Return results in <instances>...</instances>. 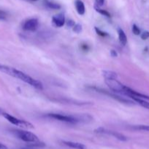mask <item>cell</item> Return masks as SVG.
<instances>
[{"label": "cell", "instance_id": "6da1fadb", "mask_svg": "<svg viewBox=\"0 0 149 149\" xmlns=\"http://www.w3.org/2000/svg\"><path fill=\"white\" fill-rule=\"evenodd\" d=\"M11 77L19 79H20L21 81L30 84L31 86L35 87L36 89H38V90H42V89H43V85H42L41 81L35 79H33L32 77H31L30 76L27 75V74H25V73L22 72V71H19V70L16 69V68H13V72H12Z\"/></svg>", "mask_w": 149, "mask_h": 149}, {"label": "cell", "instance_id": "ac0fdd59", "mask_svg": "<svg viewBox=\"0 0 149 149\" xmlns=\"http://www.w3.org/2000/svg\"><path fill=\"white\" fill-rule=\"evenodd\" d=\"M72 29L74 32H75L77 33H80L82 31V26L80 24H79V23H77V24H75L73 26Z\"/></svg>", "mask_w": 149, "mask_h": 149}, {"label": "cell", "instance_id": "ffe728a7", "mask_svg": "<svg viewBox=\"0 0 149 149\" xmlns=\"http://www.w3.org/2000/svg\"><path fill=\"white\" fill-rule=\"evenodd\" d=\"M132 32L135 35H139L140 33V29L136 24H134L132 26Z\"/></svg>", "mask_w": 149, "mask_h": 149}, {"label": "cell", "instance_id": "4fadbf2b", "mask_svg": "<svg viewBox=\"0 0 149 149\" xmlns=\"http://www.w3.org/2000/svg\"><path fill=\"white\" fill-rule=\"evenodd\" d=\"M118 39H119L120 42L122 45H126L127 42V37L126 35L125 32L122 30L121 29H118Z\"/></svg>", "mask_w": 149, "mask_h": 149}, {"label": "cell", "instance_id": "8992f818", "mask_svg": "<svg viewBox=\"0 0 149 149\" xmlns=\"http://www.w3.org/2000/svg\"><path fill=\"white\" fill-rule=\"evenodd\" d=\"M47 116L51 118V119H56V120L60 121V122H67V123L74 124L79 122V119L77 117L73 116H67L64 114H60V113H49Z\"/></svg>", "mask_w": 149, "mask_h": 149}, {"label": "cell", "instance_id": "d4e9b609", "mask_svg": "<svg viewBox=\"0 0 149 149\" xmlns=\"http://www.w3.org/2000/svg\"><path fill=\"white\" fill-rule=\"evenodd\" d=\"M0 149H8V148H7V147L5 145L0 143Z\"/></svg>", "mask_w": 149, "mask_h": 149}, {"label": "cell", "instance_id": "52a82bcc", "mask_svg": "<svg viewBox=\"0 0 149 149\" xmlns=\"http://www.w3.org/2000/svg\"><path fill=\"white\" fill-rule=\"evenodd\" d=\"M94 132L95 133H98V134H108V135H110L112 136H113L114 138H115L116 139H118V141H127V138L123 134L119 133L118 132H115V131H112V130H108L105 129V128L100 127L96 128V130H94Z\"/></svg>", "mask_w": 149, "mask_h": 149}, {"label": "cell", "instance_id": "f1b7e54d", "mask_svg": "<svg viewBox=\"0 0 149 149\" xmlns=\"http://www.w3.org/2000/svg\"><path fill=\"white\" fill-rule=\"evenodd\" d=\"M3 113H4V112H2V111H1V109H0V115H2Z\"/></svg>", "mask_w": 149, "mask_h": 149}, {"label": "cell", "instance_id": "ba28073f", "mask_svg": "<svg viewBox=\"0 0 149 149\" xmlns=\"http://www.w3.org/2000/svg\"><path fill=\"white\" fill-rule=\"evenodd\" d=\"M39 21L37 18H30L26 20L23 24V29L29 31H34L37 29Z\"/></svg>", "mask_w": 149, "mask_h": 149}, {"label": "cell", "instance_id": "4316f807", "mask_svg": "<svg viewBox=\"0 0 149 149\" xmlns=\"http://www.w3.org/2000/svg\"><path fill=\"white\" fill-rule=\"evenodd\" d=\"M82 49H83L84 51H86V50H88V49H89V47H88L87 45H83V47L82 46Z\"/></svg>", "mask_w": 149, "mask_h": 149}, {"label": "cell", "instance_id": "603a6c76", "mask_svg": "<svg viewBox=\"0 0 149 149\" xmlns=\"http://www.w3.org/2000/svg\"><path fill=\"white\" fill-rule=\"evenodd\" d=\"M74 25H75V23H74V20H69L67 22V26H68V27L72 28Z\"/></svg>", "mask_w": 149, "mask_h": 149}, {"label": "cell", "instance_id": "5b68a950", "mask_svg": "<svg viewBox=\"0 0 149 149\" xmlns=\"http://www.w3.org/2000/svg\"><path fill=\"white\" fill-rule=\"evenodd\" d=\"M105 83L113 93H117V94L124 95L125 85L121 84L117 79H105Z\"/></svg>", "mask_w": 149, "mask_h": 149}, {"label": "cell", "instance_id": "cb8c5ba5", "mask_svg": "<svg viewBox=\"0 0 149 149\" xmlns=\"http://www.w3.org/2000/svg\"><path fill=\"white\" fill-rule=\"evenodd\" d=\"M110 55L112 57H113V58H115V57L118 56V53H117V52L115 50L112 49V50L110 51Z\"/></svg>", "mask_w": 149, "mask_h": 149}, {"label": "cell", "instance_id": "484cf974", "mask_svg": "<svg viewBox=\"0 0 149 149\" xmlns=\"http://www.w3.org/2000/svg\"><path fill=\"white\" fill-rule=\"evenodd\" d=\"M5 14H0V20H5Z\"/></svg>", "mask_w": 149, "mask_h": 149}, {"label": "cell", "instance_id": "f546056e", "mask_svg": "<svg viewBox=\"0 0 149 149\" xmlns=\"http://www.w3.org/2000/svg\"><path fill=\"white\" fill-rule=\"evenodd\" d=\"M32 1H37V0H32Z\"/></svg>", "mask_w": 149, "mask_h": 149}, {"label": "cell", "instance_id": "44dd1931", "mask_svg": "<svg viewBox=\"0 0 149 149\" xmlns=\"http://www.w3.org/2000/svg\"><path fill=\"white\" fill-rule=\"evenodd\" d=\"M104 3H105V0H95V4H96V7H100L103 6Z\"/></svg>", "mask_w": 149, "mask_h": 149}, {"label": "cell", "instance_id": "83f0119b", "mask_svg": "<svg viewBox=\"0 0 149 149\" xmlns=\"http://www.w3.org/2000/svg\"><path fill=\"white\" fill-rule=\"evenodd\" d=\"M0 14H5V13L4 11H2V10H0Z\"/></svg>", "mask_w": 149, "mask_h": 149}, {"label": "cell", "instance_id": "9c48e42d", "mask_svg": "<svg viewBox=\"0 0 149 149\" xmlns=\"http://www.w3.org/2000/svg\"><path fill=\"white\" fill-rule=\"evenodd\" d=\"M52 21L53 23L56 27H62L65 24V17H64V15L62 14V13H60V14L56 15H54L52 17Z\"/></svg>", "mask_w": 149, "mask_h": 149}, {"label": "cell", "instance_id": "7c38bea8", "mask_svg": "<svg viewBox=\"0 0 149 149\" xmlns=\"http://www.w3.org/2000/svg\"><path fill=\"white\" fill-rule=\"evenodd\" d=\"M102 76L105 79H117L118 78V74L112 71H103Z\"/></svg>", "mask_w": 149, "mask_h": 149}, {"label": "cell", "instance_id": "2e32d148", "mask_svg": "<svg viewBox=\"0 0 149 149\" xmlns=\"http://www.w3.org/2000/svg\"><path fill=\"white\" fill-rule=\"evenodd\" d=\"M94 9H95V10L97 12V13H99V14H101L102 15L105 16V17H110V13L109 12L107 11V10H102V9H100L99 7H96V6L94 7Z\"/></svg>", "mask_w": 149, "mask_h": 149}, {"label": "cell", "instance_id": "9a60e30c", "mask_svg": "<svg viewBox=\"0 0 149 149\" xmlns=\"http://www.w3.org/2000/svg\"><path fill=\"white\" fill-rule=\"evenodd\" d=\"M45 4L48 8L53 9V10H58V9L61 8V5L60 4L53 2V1H49V0H45Z\"/></svg>", "mask_w": 149, "mask_h": 149}, {"label": "cell", "instance_id": "277c9868", "mask_svg": "<svg viewBox=\"0 0 149 149\" xmlns=\"http://www.w3.org/2000/svg\"><path fill=\"white\" fill-rule=\"evenodd\" d=\"M93 89L95 90V91L99 92V93H102V94L107 95L110 96V97H112V98L115 99V100H118V101L121 102V103H125V104H131V105H133L134 103V100L132 101V100H131L130 99H127V98H126V97H121V96L118 95L117 93H111V92H108L105 90H102V89L97 88V87H93Z\"/></svg>", "mask_w": 149, "mask_h": 149}, {"label": "cell", "instance_id": "7402d4cb", "mask_svg": "<svg viewBox=\"0 0 149 149\" xmlns=\"http://www.w3.org/2000/svg\"><path fill=\"white\" fill-rule=\"evenodd\" d=\"M141 39H143V40H145L148 38H149V31H144L141 34Z\"/></svg>", "mask_w": 149, "mask_h": 149}, {"label": "cell", "instance_id": "7a4b0ae2", "mask_svg": "<svg viewBox=\"0 0 149 149\" xmlns=\"http://www.w3.org/2000/svg\"><path fill=\"white\" fill-rule=\"evenodd\" d=\"M2 116L8 121L9 122H10L13 125H15V126L20 127L23 128H26V129H34V127L32 124H31L30 122H27V121L25 120H21V119H18L17 118L14 117L12 115L9 114L7 113H3Z\"/></svg>", "mask_w": 149, "mask_h": 149}, {"label": "cell", "instance_id": "e0dca14e", "mask_svg": "<svg viewBox=\"0 0 149 149\" xmlns=\"http://www.w3.org/2000/svg\"><path fill=\"white\" fill-rule=\"evenodd\" d=\"M134 128L136 130H138L149 132V125H137V126H134Z\"/></svg>", "mask_w": 149, "mask_h": 149}, {"label": "cell", "instance_id": "d6986e66", "mask_svg": "<svg viewBox=\"0 0 149 149\" xmlns=\"http://www.w3.org/2000/svg\"><path fill=\"white\" fill-rule=\"evenodd\" d=\"M95 31H96V33H97L98 35H99V36H103V37H105V36H108V33H106V32L100 30L99 29H98L97 27H95L94 28Z\"/></svg>", "mask_w": 149, "mask_h": 149}, {"label": "cell", "instance_id": "8fae6325", "mask_svg": "<svg viewBox=\"0 0 149 149\" xmlns=\"http://www.w3.org/2000/svg\"><path fill=\"white\" fill-rule=\"evenodd\" d=\"M74 5H75L76 10H77V13H78L79 15H83L85 14L86 8H85L84 3H83L81 0H75Z\"/></svg>", "mask_w": 149, "mask_h": 149}, {"label": "cell", "instance_id": "3957f363", "mask_svg": "<svg viewBox=\"0 0 149 149\" xmlns=\"http://www.w3.org/2000/svg\"><path fill=\"white\" fill-rule=\"evenodd\" d=\"M14 132L16 136L24 142L36 143L39 141L38 137L31 132L24 130H15Z\"/></svg>", "mask_w": 149, "mask_h": 149}, {"label": "cell", "instance_id": "30bf717a", "mask_svg": "<svg viewBox=\"0 0 149 149\" xmlns=\"http://www.w3.org/2000/svg\"><path fill=\"white\" fill-rule=\"evenodd\" d=\"M63 143L70 148L74 149H86V146L83 144L80 143L72 142V141H63Z\"/></svg>", "mask_w": 149, "mask_h": 149}, {"label": "cell", "instance_id": "5bb4252c", "mask_svg": "<svg viewBox=\"0 0 149 149\" xmlns=\"http://www.w3.org/2000/svg\"><path fill=\"white\" fill-rule=\"evenodd\" d=\"M130 98L132 99L134 102L137 103L141 106H143V107L145 108V109H148L149 110V102L146 101V100H145L144 99L139 98V97H130Z\"/></svg>", "mask_w": 149, "mask_h": 149}]
</instances>
